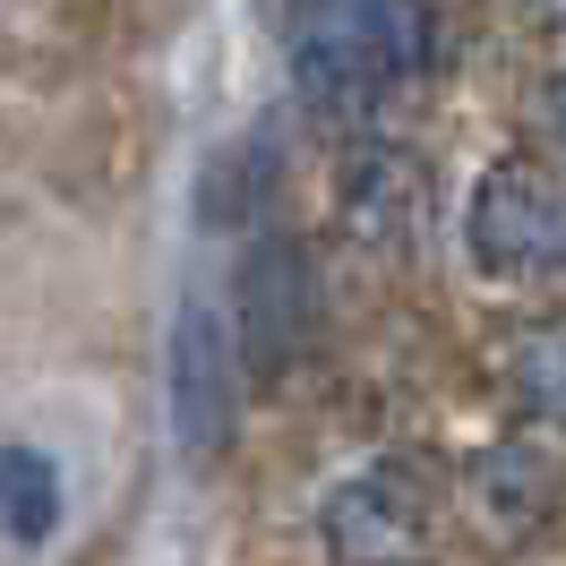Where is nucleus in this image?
<instances>
[{
    "mask_svg": "<svg viewBox=\"0 0 566 566\" xmlns=\"http://www.w3.org/2000/svg\"><path fill=\"white\" fill-rule=\"evenodd\" d=\"M429 70L421 0H301L292 18V86L318 120H353L378 95Z\"/></svg>",
    "mask_w": 566,
    "mask_h": 566,
    "instance_id": "nucleus-1",
    "label": "nucleus"
},
{
    "mask_svg": "<svg viewBox=\"0 0 566 566\" xmlns=\"http://www.w3.org/2000/svg\"><path fill=\"white\" fill-rule=\"evenodd\" d=\"M318 541L335 566H438V497L412 463H369L326 490Z\"/></svg>",
    "mask_w": 566,
    "mask_h": 566,
    "instance_id": "nucleus-2",
    "label": "nucleus"
},
{
    "mask_svg": "<svg viewBox=\"0 0 566 566\" xmlns=\"http://www.w3.org/2000/svg\"><path fill=\"white\" fill-rule=\"evenodd\" d=\"M318 318H326L318 258L292 241V232L249 241L241 292H232V335H241V360H249V369H258V378H292L301 353L318 344Z\"/></svg>",
    "mask_w": 566,
    "mask_h": 566,
    "instance_id": "nucleus-3",
    "label": "nucleus"
},
{
    "mask_svg": "<svg viewBox=\"0 0 566 566\" xmlns=\"http://www.w3.org/2000/svg\"><path fill=\"white\" fill-rule=\"evenodd\" d=\"M241 335L223 326L214 301H180L172 344H164V403H172V447L180 455H223L241 429Z\"/></svg>",
    "mask_w": 566,
    "mask_h": 566,
    "instance_id": "nucleus-4",
    "label": "nucleus"
},
{
    "mask_svg": "<svg viewBox=\"0 0 566 566\" xmlns=\"http://www.w3.org/2000/svg\"><path fill=\"white\" fill-rule=\"evenodd\" d=\"M463 241L490 275H566V180L532 155H506L481 172Z\"/></svg>",
    "mask_w": 566,
    "mask_h": 566,
    "instance_id": "nucleus-5",
    "label": "nucleus"
},
{
    "mask_svg": "<svg viewBox=\"0 0 566 566\" xmlns=\"http://www.w3.org/2000/svg\"><path fill=\"white\" fill-rule=\"evenodd\" d=\"M266 189H275V138L249 129V138H232L207 172H198V223H207V232H232L249 214H266Z\"/></svg>",
    "mask_w": 566,
    "mask_h": 566,
    "instance_id": "nucleus-6",
    "label": "nucleus"
},
{
    "mask_svg": "<svg viewBox=\"0 0 566 566\" xmlns=\"http://www.w3.org/2000/svg\"><path fill=\"white\" fill-rule=\"evenodd\" d=\"M0 506H9V549H18V558H35L43 541L61 532V463L43 455V447H27V438H9Z\"/></svg>",
    "mask_w": 566,
    "mask_h": 566,
    "instance_id": "nucleus-7",
    "label": "nucleus"
},
{
    "mask_svg": "<svg viewBox=\"0 0 566 566\" xmlns=\"http://www.w3.org/2000/svg\"><path fill=\"white\" fill-rule=\"evenodd\" d=\"M472 490H481V506H490L497 524H541L558 506V463L541 455V447H524V438H506V447L481 455Z\"/></svg>",
    "mask_w": 566,
    "mask_h": 566,
    "instance_id": "nucleus-8",
    "label": "nucleus"
},
{
    "mask_svg": "<svg viewBox=\"0 0 566 566\" xmlns=\"http://www.w3.org/2000/svg\"><path fill=\"white\" fill-rule=\"evenodd\" d=\"M524 395L541 421H566V335H549V344H532L524 360Z\"/></svg>",
    "mask_w": 566,
    "mask_h": 566,
    "instance_id": "nucleus-9",
    "label": "nucleus"
},
{
    "mask_svg": "<svg viewBox=\"0 0 566 566\" xmlns=\"http://www.w3.org/2000/svg\"><path fill=\"white\" fill-rule=\"evenodd\" d=\"M549 129H558V146H566V77H549Z\"/></svg>",
    "mask_w": 566,
    "mask_h": 566,
    "instance_id": "nucleus-10",
    "label": "nucleus"
},
{
    "mask_svg": "<svg viewBox=\"0 0 566 566\" xmlns=\"http://www.w3.org/2000/svg\"><path fill=\"white\" fill-rule=\"evenodd\" d=\"M532 9H541V18H558V27H566V0H532Z\"/></svg>",
    "mask_w": 566,
    "mask_h": 566,
    "instance_id": "nucleus-11",
    "label": "nucleus"
}]
</instances>
